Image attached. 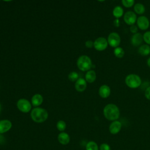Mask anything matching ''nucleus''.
Masks as SVG:
<instances>
[{
    "label": "nucleus",
    "mask_w": 150,
    "mask_h": 150,
    "mask_svg": "<svg viewBox=\"0 0 150 150\" xmlns=\"http://www.w3.org/2000/svg\"><path fill=\"white\" fill-rule=\"evenodd\" d=\"M43 102V97L39 94H35L32 98V103L34 107L40 105Z\"/></svg>",
    "instance_id": "obj_16"
},
{
    "label": "nucleus",
    "mask_w": 150,
    "mask_h": 150,
    "mask_svg": "<svg viewBox=\"0 0 150 150\" xmlns=\"http://www.w3.org/2000/svg\"><path fill=\"white\" fill-rule=\"evenodd\" d=\"M110 93H111V90L110 87L105 84L102 85L98 90V94L100 96L103 98H105L109 97V96L110 95Z\"/></svg>",
    "instance_id": "obj_13"
},
{
    "label": "nucleus",
    "mask_w": 150,
    "mask_h": 150,
    "mask_svg": "<svg viewBox=\"0 0 150 150\" xmlns=\"http://www.w3.org/2000/svg\"><path fill=\"white\" fill-rule=\"evenodd\" d=\"M103 114L106 119L114 121L119 118L120 113L118 107L115 104H108L104 107Z\"/></svg>",
    "instance_id": "obj_1"
},
{
    "label": "nucleus",
    "mask_w": 150,
    "mask_h": 150,
    "mask_svg": "<svg viewBox=\"0 0 150 150\" xmlns=\"http://www.w3.org/2000/svg\"><path fill=\"white\" fill-rule=\"evenodd\" d=\"M98 148L97 143L93 141L88 142L86 146V150H98Z\"/></svg>",
    "instance_id": "obj_21"
},
{
    "label": "nucleus",
    "mask_w": 150,
    "mask_h": 150,
    "mask_svg": "<svg viewBox=\"0 0 150 150\" xmlns=\"http://www.w3.org/2000/svg\"><path fill=\"white\" fill-rule=\"evenodd\" d=\"M107 40L103 37H99L94 42V47L98 51L105 50L108 46Z\"/></svg>",
    "instance_id": "obj_7"
},
{
    "label": "nucleus",
    "mask_w": 150,
    "mask_h": 150,
    "mask_svg": "<svg viewBox=\"0 0 150 150\" xmlns=\"http://www.w3.org/2000/svg\"><path fill=\"white\" fill-rule=\"evenodd\" d=\"M78 68L81 71L89 70L92 66V62L90 58L86 55L80 56L77 62Z\"/></svg>",
    "instance_id": "obj_4"
},
{
    "label": "nucleus",
    "mask_w": 150,
    "mask_h": 150,
    "mask_svg": "<svg viewBox=\"0 0 150 150\" xmlns=\"http://www.w3.org/2000/svg\"><path fill=\"white\" fill-rule=\"evenodd\" d=\"M129 30H130V31H131L132 33L135 34V33H137V31H138V27H137L136 25H131V26H130Z\"/></svg>",
    "instance_id": "obj_29"
},
{
    "label": "nucleus",
    "mask_w": 150,
    "mask_h": 150,
    "mask_svg": "<svg viewBox=\"0 0 150 150\" xmlns=\"http://www.w3.org/2000/svg\"><path fill=\"white\" fill-rule=\"evenodd\" d=\"M134 9L135 12L139 15L144 13L145 11V8L144 5L141 3H137L136 4H135Z\"/></svg>",
    "instance_id": "obj_20"
},
{
    "label": "nucleus",
    "mask_w": 150,
    "mask_h": 150,
    "mask_svg": "<svg viewBox=\"0 0 150 150\" xmlns=\"http://www.w3.org/2000/svg\"><path fill=\"white\" fill-rule=\"evenodd\" d=\"M124 50L122 47H117L114 50V55L118 58H121L124 55Z\"/></svg>",
    "instance_id": "obj_22"
},
{
    "label": "nucleus",
    "mask_w": 150,
    "mask_h": 150,
    "mask_svg": "<svg viewBox=\"0 0 150 150\" xmlns=\"http://www.w3.org/2000/svg\"><path fill=\"white\" fill-rule=\"evenodd\" d=\"M100 150H111L110 146L107 143H103L100 145Z\"/></svg>",
    "instance_id": "obj_27"
},
{
    "label": "nucleus",
    "mask_w": 150,
    "mask_h": 150,
    "mask_svg": "<svg viewBox=\"0 0 150 150\" xmlns=\"http://www.w3.org/2000/svg\"><path fill=\"white\" fill-rule=\"evenodd\" d=\"M85 45L88 48H91L94 46V42L92 40H87L85 43Z\"/></svg>",
    "instance_id": "obj_30"
},
{
    "label": "nucleus",
    "mask_w": 150,
    "mask_h": 150,
    "mask_svg": "<svg viewBox=\"0 0 150 150\" xmlns=\"http://www.w3.org/2000/svg\"><path fill=\"white\" fill-rule=\"evenodd\" d=\"M144 40L148 44L150 45V31H146L143 35Z\"/></svg>",
    "instance_id": "obj_26"
},
{
    "label": "nucleus",
    "mask_w": 150,
    "mask_h": 150,
    "mask_svg": "<svg viewBox=\"0 0 150 150\" xmlns=\"http://www.w3.org/2000/svg\"><path fill=\"white\" fill-rule=\"evenodd\" d=\"M69 79L71 81H76L78 80V77H79V75L78 74L75 72V71H72L71 72L69 76H68Z\"/></svg>",
    "instance_id": "obj_24"
},
{
    "label": "nucleus",
    "mask_w": 150,
    "mask_h": 150,
    "mask_svg": "<svg viewBox=\"0 0 150 150\" xmlns=\"http://www.w3.org/2000/svg\"><path fill=\"white\" fill-rule=\"evenodd\" d=\"M12 127V122L8 120L0 121V134H4L8 131Z\"/></svg>",
    "instance_id": "obj_11"
},
{
    "label": "nucleus",
    "mask_w": 150,
    "mask_h": 150,
    "mask_svg": "<svg viewBox=\"0 0 150 150\" xmlns=\"http://www.w3.org/2000/svg\"><path fill=\"white\" fill-rule=\"evenodd\" d=\"M145 97L149 100H150V86L147 87L145 91Z\"/></svg>",
    "instance_id": "obj_28"
},
{
    "label": "nucleus",
    "mask_w": 150,
    "mask_h": 150,
    "mask_svg": "<svg viewBox=\"0 0 150 150\" xmlns=\"http://www.w3.org/2000/svg\"><path fill=\"white\" fill-rule=\"evenodd\" d=\"M87 87V83L86 80L83 78H79L76 81L75 88L79 92H82L86 90Z\"/></svg>",
    "instance_id": "obj_14"
},
{
    "label": "nucleus",
    "mask_w": 150,
    "mask_h": 150,
    "mask_svg": "<svg viewBox=\"0 0 150 150\" xmlns=\"http://www.w3.org/2000/svg\"><path fill=\"white\" fill-rule=\"evenodd\" d=\"M85 80L88 83H93L96 79V73L94 70H88L86 74Z\"/></svg>",
    "instance_id": "obj_17"
},
{
    "label": "nucleus",
    "mask_w": 150,
    "mask_h": 150,
    "mask_svg": "<svg viewBox=\"0 0 150 150\" xmlns=\"http://www.w3.org/2000/svg\"><path fill=\"white\" fill-rule=\"evenodd\" d=\"M107 42L110 46L115 48L120 44L121 38L117 32H111L108 35Z\"/></svg>",
    "instance_id": "obj_5"
},
{
    "label": "nucleus",
    "mask_w": 150,
    "mask_h": 150,
    "mask_svg": "<svg viewBox=\"0 0 150 150\" xmlns=\"http://www.w3.org/2000/svg\"><path fill=\"white\" fill-rule=\"evenodd\" d=\"M59 142L62 145H67L70 142V137L66 132H62L57 137Z\"/></svg>",
    "instance_id": "obj_15"
},
{
    "label": "nucleus",
    "mask_w": 150,
    "mask_h": 150,
    "mask_svg": "<svg viewBox=\"0 0 150 150\" xmlns=\"http://www.w3.org/2000/svg\"><path fill=\"white\" fill-rule=\"evenodd\" d=\"M16 105L21 111L25 113L28 112L31 109V104L30 102L25 98L19 99L17 102Z\"/></svg>",
    "instance_id": "obj_6"
},
{
    "label": "nucleus",
    "mask_w": 150,
    "mask_h": 150,
    "mask_svg": "<svg viewBox=\"0 0 150 150\" xmlns=\"http://www.w3.org/2000/svg\"><path fill=\"white\" fill-rule=\"evenodd\" d=\"M123 13H124L123 8L120 6H116L112 11V14L117 19L122 16Z\"/></svg>",
    "instance_id": "obj_19"
},
{
    "label": "nucleus",
    "mask_w": 150,
    "mask_h": 150,
    "mask_svg": "<svg viewBox=\"0 0 150 150\" xmlns=\"http://www.w3.org/2000/svg\"><path fill=\"white\" fill-rule=\"evenodd\" d=\"M137 23L138 28L141 30H146L149 26V19L145 16H139L137 20Z\"/></svg>",
    "instance_id": "obj_9"
},
{
    "label": "nucleus",
    "mask_w": 150,
    "mask_h": 150,
    "mask_svg": "<svg viewBox=\"0 0 150 150\" xmlns=\"http://www.w3.org/2000/svg\"><path fill=\"white\" fill-rule=\"evenodd\" d=\"M1 104H0V112H1Z\"/></svg>",
    "instance_id": "obj_34"
},
{
    "label": "nucleus",
    "mask_w": 150,
    "mask_h": 150,
    "mask_svg": "<svg viewBox=\"0 0 150 150\" xmlns=\"http://www.w3.org/2000/svg\"><path fill=\"white\" fill-rule=\"evenodd\" d=\"M126 85L131 88H136L140 86L141 84V77L136 74H129L125 79Z\"/></svg>",
    "instance_id": "obj_3"
},
{
    "label": "nucleus",
    "mask_w": 150,
    "mask_h": 150,
    "mask_svg": "<svg viewBox=\"0 0 150 150\" xmlns=\"http://www.w3.org/2000/svg\"><path fill=\"white\" fill-rule=\"evenodd\" d=\"M147 64L150 67V57H149L147 60Z\"/></svg>",
    "instance_id": "obj_32"
},
{
    "label": "nucleus",
    "mask_w": 150,
    "mask_h": 150,
    "mask_svg": "<svg viewBox=\"0 0 150 150\" xmlns=\"http://www.w3.org/2000/svg\"><path fill=\"white\" fill-rule=\"evenodd\" d=\"M30 117L35 122L41 123L47 120L48 117V113L44 108L36 107L32 110L30 112Z\"/></svg>",
    "instance_id": "obj_2"
},
{
    "label": "nucleus",
    "mask_w": 150,
    "mask_h": 150,
    "mask_svg": "<svg viewBox=\"0 0 150 150\" xmlns=\"http://www.w3.org/2000/svg\"><path fill=\"white\" fill-rule=\"evenodd\" d=\"M143 40V35L140 33H136L132 35L131 42L133 46H139L142 43Z\"/></svg>",
    "instance_id": "obj_12"
},
{
    "label": "nucleus",
    "mask_w": 150,
    "mask_h": 150,
    "mask_svg": "<svg viewBox=\"0 0 150 150\" xmlns=\"http://www.w3.org/2000/svg\"><path fill=\"white\" fill-rule=\"evenodd\" d=\"M122 124L120 121L115 120L112 121L109 126V131L111 134L115 135L118 134L121 129Z\"/></svg>",
    "instance_id": "obj_10"
},
{
    "label": "nucleus",
    "mask_w": 150,
    "mask_h": 150,
    "mask_svg": "<svg viewBox=\"0 0 150 150\" xmlns=\"http://www.w3.org/2000/svg\"><path fill=\"white\" fill-rule=\"evenodd\" d=\"M2 139H3V137H2V136L1 135V134H0V141H2Z\"/></svg>",
    "instance_id": "obj_33"
},
{
    "label": "nucleus",
    "mask_w": 150,
    "mask_h": 150,
    "mask_svg": "<svg viewBox=\"0 0 150 150\" xmlns=\"http://www.w3.org/2000/svg\"><path fill=\"white\" fill-rule=\"evenodd\" d=\"M124 20L125 22L128 25H134L136 21L137 20V15L132 11H127L124 14Z\"/></svg>",
    "instance_id": "obj_8"
},
{
    "label": "nucleus",
    "mask_w": 150,
    "mask_h": 150,
    "mask_svg": "<svg viewBox=\"0 0 150 150\" xmlns=\"http://www.w3.org/2000/svg\"><path fill=\"white\" fill-rule=\"evenodd\" d=\"M121 2L124 6L127 8H129L134 4L135 1L134 0H122Z\"/></svg>",
    "instance_id": "obj_25"
},
{
    "label": "nucleus",
    "mask_w": 150,
    "mask_h": 150,
    "mask_svg": "<svg viewBox=\"0 0 150 150\" xmlns=\"http://www.w3.org/2000/svg\"><path fill=\"white\" fill-rule=\"evenodd\" d=\"M56 127H57V128L59 131H63L66 128V123L64 121L60 120L57 122Z\"/></svg>",
    "instance_id": "obj_23"
},
{
    "label": "nucleus",
    "mask_w": 150,
    "mask_h": 150,
    "mask_svg": "<svg viewBox=\"0 0 150 150\" xmlns=\"http://www.w3.org/2000/svg\"><path fill=\"white\" fill-rule=\"evenodd\" d=\"M120 21L118 19H115L114 21V25L116 27H118L120 26Z\"/></svg>",
    "instance_id": "obj_31"
},
{
    "label": "nucleus",
    "mask_w": 150,
    "mask_h": 150,
    "mask_svg": "<svg viewBox=\"0 0 150 150\" xmlns=\"http://www.w3.org/2000/svg\"><path fill=\"white\" fill-rule=\"evenodd\" d=\"M138 52L142 56H147L150 53V47L148 45H142L138 49Z\"/></svg>",
    "instance_id": "obj_18"
}]
</instances>
